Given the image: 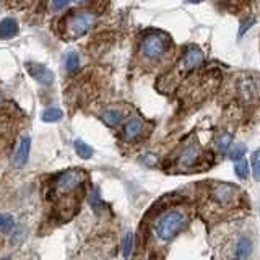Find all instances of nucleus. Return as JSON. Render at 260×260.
<instances>
[{"mask_svg": "<svg viewBox=\"0 0 260 260\" xmlns=\"http://www.w3.org/2000/svg\"><path fill=\"white\" fill-rule=\"evenodd\" d=\"M187 226V216L180 210H171L162 213L154 223V234L161 242H171V240L182 232Z\"/></svg>", "mask_w": 260, "mask_h": 260, "instance_id": "f257e3e1", "label": "nucleus"}, {"mask_svg": "<svg viewBox=\"0 0 260 260\" xmlns=\"http://www.w3.org/2000/svg\"><path fill=\"white\" fill-rule=\"evenodd\" d=\"M168 49V41L166 38L160 34V32H153V34H148L142 41V56L146 58V60H160V58L164 56V52Z\"/></svg>", "mask_w": 260, "mask_h": 260, "instance_id": "f03ea898", "label": "nucleus"}, {"mask_svg": "<svg viewBox=\"0 0 260 260\" xmlns=\"http://www.w3.org/2000/svg\"><path fill=\"white\" fill-rule=\"evenodd\" d=\"M98 22V15L94 12H82L76 13V15L70 16L67 28H68V34L72 38H80L84 36L90 30H93V26Z\"/></svg>", "mask_w": 260, "mask_h": 260, "instance_id": "7ed1b4c3", "label": "nucleus"}, {"mask_svg": "<svg viewBox=\"0 0 260 260\" xmlns=\"http://www.w3.org/2000/svg\"><path fill=\"white\" fill-rule=\"evenodd\" d=\"M82 182H83V172L76 171V169H70V171H65L57 178L56 188L58 194L67 195L75 192L82 186Z\"/></svg>", "mask_w": 260, "mask_h": 260, "instance_id": "20e7f679", "label": "nucleus"}, {"mask_svg": "<svg viewBox=\"0 0 260 260\" xmlns=\"http://www.w3.org/2000/svg\"><path fill=\"white\" fill-rule=\"evenodd\" d=\"M26 68H28V74L39 83L50 84L54 82V74L41 64H26Z\"/></svg>", "mask_w": 260, "mask_h": 260, "instance_id": "39448f33", "label": "nucleus"}, {"mask_svg": "<svg viewBox=\"0 0 260 260\" xmlns=\"http://www.w3.org/2000/svg\"><path fill=\"white\" fill-rule=\"evenodd\" d=\"M204 62V52H202L197 46H192V48H188V50L186 52L184 58H182V68L184 70H194L197 68L198 65H202Z\"/></svg>", "mask_w": 260, "mask_h": 260, "instance_id": "423d86ee", "label": "nucleus"}, {"mask_svg": "<svg viewBox=\"0 0 260 260\" xmlns=\"http://www.w3.org/2000/svg\"><path fill=\"white\" fill-rule=\"evenodd\" d=\"M30 152H31V138L30 136H23L20 140V145L15 152V158H13V164L15 168H23L30 158Z\"/></svg>", "mask_w": 260, "mask_h": 260, "instance_id": "0eeeda50", "label": "nucleus"}, {"mask_svg": "<svg viewBox=\"0 0 260 260\" xmlns=\"http://www.w3.org/2000/svg\"><path fill=\"white\" fill-rule=\"evenodd\" d=\"M143 130H145L143 120L138 119V117H132V119H128L126 126H124V136H126V140L134 142L143 134Z\"/></svg>", "mask_w": 260, "mask_h": 260, "instance_id": "6e6552de", "label": "nucleus"}, {"mask_svg": "<svg viewBox=\"0 0 260 260\" xmlns=\"http://www.w3.org/2000/svg\"><path fill=\"white\" fill-rule=\"evenodd\" d=\"M252 240L249 238H239L236 242V250H234V260H249V257L252 256Z\"/></svg>", "mask_w": 260, "mask_h": 260, "instance_id": "1a4fd4ad", "label": "nucleus"}, {"mask_svg": "<svg viewBox=\"0 0 260 260\" xmlns=\"http://www.w3.org/2000/svg\"><path fill=\"white\" fill-rule=\"evenodd\" d=\"M18 32V23L13 18H4L0 22V39H10Z\"/></svg>", "mask_w": 260, "mask_h": 260, "instance_id": "9d476101", "label": "nucleus"}, {"mask_svg": "<svg viewBox=\"0 0 260 260\" xmlns=\"http://www.w3.org/2000/svg\"><path fill=\"white\" fill-rule=\"evenodd\" d=\"M198 162V150L197 146L194 145H188L184 152H182V156H180V164L184 168H192Z\"/></svg>", "mask_w": 260, "mask_h": 260, "instance_id": "9b49d317", "label": "nucleus"}, {"mask_svg": "<svg viewBox=\"0 0 260 260\" xmlns=\"http://www.w3.org/2000/svg\"><path fill=\"white\" fill-rule=\"evenodd\" d=\"M234 194H236V188L232 186H218L213 190V197H214V200L226 204V202H230L234 197Z\"/></svg>", "mask_w": 260, "mask_h": 260, "instance_id": "f8f14e48", "label": "nucleus"}, {"mask_svg": "<svg viewBox=\"0 0 260 260\" xmlns=\"http://www.w3.org/2000/svg\"><path fill=\"white\" fill-rule=\"evenodd\" d=\"M102 119H104V122L108 124V126H110V127H116V126H119V124L122 122V119H124V114H122V110H117V109H109V110H106V112H104Z\"/></svg>", "mask_w": 260, "mask_h": 260, "instance_id": "ddd939ff", "label": "nucleus"}, {"mask_svg": "<svg viewBox=\"0 0 260 260\" xmlns=\"http://www.w3.org/2000/svg\"><path fill=\"white\" fill-rule=\"evenodd\" d=\"M74 146H75V152H76V154L80 156L82 160H90L91 156H93V148H91L88 143H84V142H82V140H75V143H74Z\"/></svg>", "mask_w": 260, "mask_h": 260, "instance_id": "4468645a", "label": "nucleus"}, {"mask_svg": "<svg viewBox=\"0 0 260 260\" xmlns=\"http://www.w3.org/2000/svg\"><path fill=\"white\" fill-rule=\"evenodd\" d=\"M15 228V220L8 213H0V232L8 234Z\"/></svg>", "mask_w": 260, "mask_h": 260, "instance_id": "2eb2a0df", "label": "nucleus"}, {"mask_svg": "<svg viewBox=\"0 0 260 260\" xmlns=\"http://www.w3.org/2000/svg\"><path fill=\"white\" fill-rule=\"evenodd\" d=\"M62 117H64V112H62V109H58V108H49L42 112L44 122H58V120H62Z\"/></svg>", "mask_w": 260, "mask_h": 260, "instance_id": "dca6fc26", "label": "nucleus"}, {"mask_svg": "<svg viewBox=\"0 0 260 260\" xmlns=\"http://www.w3.org/2000/svg\"><path fill=\"white\" fill-rule=\"evenodd\" d=\"M234 172H236V176L239 179L246 180L247 178H249V172H250V168H249V161H247L246 158L240 160L236 162V166H234Z\"/></svg>", "mask_w": 260, "mask_h": 260, "instance_id": "f3484780", "label": "nucleus"}, {"mask_svg": "<svg viewBox=\"0 0 260 260\" xmlns=\"http://www.w3.org/2000/svg\"><path fill=\"white\" fill-rule=\"evenodd\" d=\"M78 67H80V57H78L76 52H70L65 58V68H67L68 74H74L78 70Z\"/></svg>", "mask_w": 260, "mask_h": 260, "instance_id": "a211bd4d", "label": "nucleus"}, {"mask_svg": "<svg viewBox=\"0 0 260 260\" xmlns=\"http://www.w3.org/2000/svg\"><path fill=\"white\" fill-rule=\"evenodd\" d=\"M218 150L221 153H228L231 150V145H232V135L231 134H221L218 136Z\"/></svg>", "mask_w": 260, "mask_h": 260, "instance_id": "6ab92c4d", "label": "nucleus"}, {"mask_svg": "<svg viewBox=\"0 0 260 260\" xmlns=\"http://www.w3.org/2000/svg\"><path fill=\"white\" fill-rule=\"evenodd\" d=\"M247 153V148L244 145H236V146H231V150L228 152V156H230L231 161H240L244 160V156Z\"/></svg>", "mask_w": 260, "mask_h": 260, "instance_id": "aec40b11", "label": "nucleus"}, {"mask_svg": "<svg viewBox=\"0 0 260 260\" xmlns=\"http://www.w3.org/2000/svg\"><path fill=\"white\" fill-rule=\"evenodd\" d=\"M132 249H134V234L128 232V234H126V238H124V242H122V254H124V257L128 258L130 254H132Z\"/></svg>", "mask_w": 260, "mask_h": 260, "instance_id": "412c9836", "label": "nucleus"}, {"mask_svg": "<svg viewBox=\"0 0 260 260\" xmlns=\"http://www.w3.org/2000/svg\"><path fill=\"white\" fill-rule=\"evenodd\" d=\"M90 204H91V208H93V210L98 212V213H100L102 208H104V204H102V200L100 197V192H98V190H94L93 194H91Z\"/></svg>", "mask_w": 260, "mask_h": 260, "instance_id": "4be33fe9", "label": "nucleus"}, {"mask_svg": "<svg viewBox=\"0 0 260 260\" xmlns=\"http://www.w3.org/2000/svg\"><path fill=\"white\" fill-rule=\"evenodd\" d=\"M252 174L256 179H260V152L254 153L252 156Z\"/></svg>", "mask_w": 260, "mask_h": 260, "instance_id": "5701e85b", "label": "nucleus"}, {"mask_svg": "<svg viewBox=\"0 0 260 260\" xmlns=\"http://www.w3.org/2000/svg\"><path fill=\"white\" fill-rule=\"evenodd\" d=\"M242 93L247 98H250V96L256 94V84H254V82H244L242 83Z\"/></svg>", "mask_w": 260, "mask_h": 260, "instance_id": "b1692460", "label": "nucleus"}, {"mask_svg": "<svg viewBox=\"0 0 260 260\" xmlns=\"http://www.w3.org/2000/svg\"><path fill=\"white\" fill-rule=\"evenodd\" d=\"M142 161L145 162L146 166H150V168L156 166V162H158V160H156V156L152 154V153H146L145 156H142Z\"/></svg>", "mask_w": 260, "mask_h": 260, "instance_id": "393cba45", "label": "nucleus"}, {"mask_svg": "<svg viewBox=\"0 0 260 260\" xmlns=\"http://www.w3.org/2000/svg\"><path fill=\"white\" fill-rule=\"evenodd\" d=\"M256 23V20L254 18H249V20H246V22L242 23V26H240V30H239V36H242V34H246V31L250 28V26Z\"/></svg>", "mask_w": 260, "mask_h": 260, "instance_id": "a878e982", "label": "nucleus"}, {"mask_svg": "<svg viewBox=\"0 0 260 260\" xmlns=\"http://www.w3.org/2000/svg\"><path fill=\"white\" fill-rule=\"evenodd\" d=\"M70 0H54V4H52V6H54V10H62L65 8V6L68 5Z\"/></svg>", "mask_w": 260, "mask_h": 260, "instance_id": "bb28decb", "label": "nucleus"}, {"mask_svg": "<svg viewBox=\"0 0 260 260\" xmlns=\"http://www.w3.org/2000/svg\"><path fill=\"white\" fill-rule=\"evenodd\" d=\"M186 2H188V4H200V2H204V0H186Z\"/></svg>", "mask_w": 260, "mask_h": 260, "instance_id": "cd10ccee", "label": "nucleus"}, {"mask_svg": "<svg viewBox=\"0 0 260 260\" xmlns=\"http://www.w3.org/2000/svg\"><path fill=\"white\" fill-rule=\"evenodd\" d=\"M0 260H12V258H6V257H5V258H0Z\"/></svg>", "mask_w": 260, "mask_h": 260, "instance_id": "c85d7f7f", "label": "nucleus"}, {"mask_svg": "<svg viewBox=\"0 0 260 260\" xmlns=\"http://www.w3.org/2000/svg\"><path fill=\"white\" fill-rule=\"evenodd\" d=\"M75 2H84V0H75Z\"/></svg>", "mask_w": 260, "mask_h": 260, "instance_id": "c756f323", "label": "nucleus"}]
</instances>
